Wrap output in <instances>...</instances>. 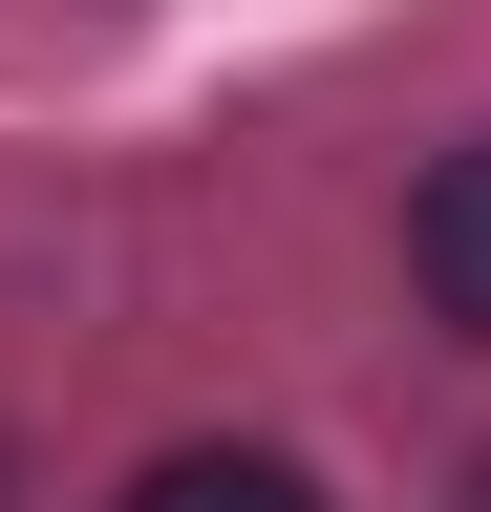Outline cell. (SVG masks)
Listing matches in <instances>:
<instances>
[{"label":"cell","instance_id":"6da1fadb","mask_svg":"<svg viewBox=\"0 0 491 512\" xmlns=\"http://www.w3.org/2000/svg\"><path fill=\"white\" fill-rule=\"evenodd\" d=\"M406 278H427L449 342H491V150H449V171L406 192Z\"/></svg>","mask_w":491,"mask_h":512},{"label":"cell","instance_id":"7a4b0ae2","mask_svg":"<svg viewBox=\"0 0 491 512\" xmlns=\"http://www.w3.org/2000/svg\"><path fill=\"white\" fill-rule=\"evenodd\" d=\"M129 512H321V491H299V470H257V448H171Z\"/></svg>","mask_w":491,"mask_h":512},{"label":"cell","instance_id":"3957f363","mask_svg":"<svg viewBox=\"0 0 491 512\" xmlns=\"http://www.w3.org/2000/svg\"><path fill=\"white\" fill-rule=\"evenodd\" d=\"M470 512H491V470H470Z\"/></svg>","mask_w":491,"mask_h":512}]
</instances>
